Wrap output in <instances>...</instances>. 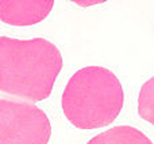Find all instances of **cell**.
I'll list each match as a JSON object with an SVG mask.
<instances>
[{"instance_id": "obj_3", "label": "cell", "mask_w": 154, "mask_h": 144, "mask_svg": "<svg viewBox=\"0 0 154 144\" xmlns=\"http://www.w3.org/2000/svg\"><path fill=\"white\" fill-rule=\"evenodd\" d=\"M51 124L31 102L0 98V144H48Z\"/></svg>"}, {"instance_id": "obj_1", "label": "cell", "mask_w": 154, "mask_h": 144, "mask_svg": "<svg viewBox=\"0 0 154 144\" xmlns=\"http://www.w3.org/2000/svg\"><path fill=\"white\" fill-rule=\"evenodd\" d=\"M58 47L43 38L0 37V90L39 102L50 97L62 69Z\"/></svg>"}, {"instance_id": "obj_5", "label": "cell", "mask_w": 154, "mask_h": 144, "mask_svg": "<svg viewBox=\"0 0 154 144\" xmlns=\"http://www.w3.org/2000/svg\"><path fill=\"white\" fill-rule=\"evenodd\" d=\"M87 144H153V142L134 127L118 125L93 136Z\"/></svg>"}, {"instance_id": "obj_6", "label": "cell", "mask_w": 154, "mask_h": 144, "mask_svg": "<svg viewBox=\"0 0 154 144\" xmlns=\"http://www.w3.org/2000/svg\"><path fill=\"white\" fill-rule=\"evenodd\" d=\"M138 115L154 125V75L141 86L138 96Z\"/></svg>"}, {"instance_id": "obj_4", "label": "cell", "mask_w": 154, "mask_h": 144, "mask_svg": "<svg viewBox=\"0 0 154 144\" xmlns=\"http://www.w3.org/2000/svg\"><path fill=\"white\" fill-rule=\"evenodd\" d=\"M53 0H0V20L11 26H32L48 18Z\"/></svg>"}, {"instance_id": "obj_2", "label": "cell", "mask_w": 154, "mask_h": 144, "mask_svg": "<svg viewBox=\"0 0 154 144\" xmlns=\"http://www.w3.org/2000/svg\"><path fill=\"white\" fill-rule=\"evenodd\" d=\"M125 102L119 78L107 67L87 66L68 81L61 105L65 117L79 129L103 128L114 123Z\"/></svg>"}]
</instances>
